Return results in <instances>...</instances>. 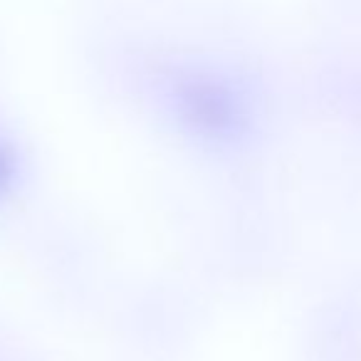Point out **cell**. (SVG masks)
Masks as SVG:
<instances>
[{
    "instance_id": "6da1fadb",
    "label": "cell",
    "mask_w": 361,
    "mask_h": 361,
    "mask_svg": "<svg viewBox=\"0 0 361 361\" xmlns=\"http://www.w3.org/2000/svg\"><path fill=\"white\" fill-rule=\"evenodd\" d=\"M166 102L178 129L201 144H238L250 129V104L245 94L221 72L191 70L176 75Z\"/></svg>"
},
{
    "instance_id": "7a4b0ae2",
    "label": "cell",
    "mask_w": 361,
    "mask_h": 361,
    "mask_svg": "<svg viewBox=\"0 0 361 361\" xmlns=\"http://www.w3.org/2000/svg\"><path fill=\"white\" fill-rule=\"evenodd\" d=\"M23 176V159L11 139L0 134V203L18 188Z\"/></svg>"
}]
</instances>
